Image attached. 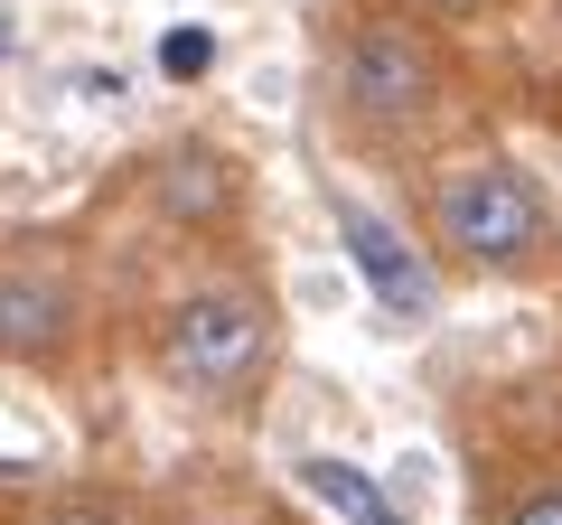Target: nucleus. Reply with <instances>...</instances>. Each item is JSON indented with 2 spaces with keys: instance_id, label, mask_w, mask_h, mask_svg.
I'll return each instance as SVG.
<instances>
[{
  "instance_id": "1",
  "label": "nucleus",
  "mask_w": 562,
  "mask_h": 525,
  "mask_svg": "<svg viewBox=\"0 0 562 525\" xmlns=\"http://www.w3.org/2000/svg\"><path fill=\"white\" fill-rule=\"evenodd\" d=\"M281 366V310L254 282H198L160 320V376L188 404H244Z\"/></svg>"
},
{
  "instance_id": "2",
  "label": "nucleus",
  "mask_w": 562,
  "mask_h": 525,
  "mask_svg": "<svg viewBox=\"0 0 562 525\" xmlns=\"http://www.w3.org/2000/svg\"><path fill=\"white\" fill-rule=\"evenodd\" d=\"M431 235L469 272H535L553 244V198L516 160H460L431 198Z\"/></svg>"
},
{
  "instance_id": "3",
  "label": "nucleus",
  "mask_w": 562,
  "mask_h": 525,
  "mask_svg": "<svg viewBox=\"0 0 562 525\" xmlns=\"http://www.w3.org/2000/svg\"><path fill=\"white\" fill-rule=\"evenodd\" d=\"M338 103L357 132H413L441 103V47L413 20H357L338 47Z\"/></svg>"
},
{
  "instance_id": "4",
  "label": "nucleus",
  "mask_w": 562,
  "mask_h": 525,
  "mask_svg": "<svg viewBox=\"0 0 562 525\" xmlns=\"http://www.w3.org/2000/svg\"><path fill=\"white\" fill-rule=\"evenodd\" d=\"M328 216H338V254L347 272L366 282V301L384 310L394 328H431L441 320V272H431V254H422L413 235H403L394 216H384L375 198H357V188H328Z\"/></svg>"
},
{
  "instance_id": "5",
  "label": "nucleus",
  "mask_w": 562,
  "mask_h": 525,
  "mask_svg": "<svg viewBox=\"0 0 562 525\" xmlns=\"http://www.w3.org/2000/svg\"><path fill=\"white\" fill-rule=\"evenodd\" d=\"M76 347V282L57 262H10L0 272V366H57Z\"/></svg>"
},
{
  "instance_id": "6",
  "label": "nucleus",
  "mask_w": 562,
  "mask_h": 525,
  "mask_svg": "<svg viewBox=\"0 0 562 525\" xmlns=\"http://www.w3.org/2000/svg\"><path fill=\"white\" fill-rule=\"evenodd\" d=\"M150 198H160L169 225H225L244 206V179L216 142H169L160 169H150Z\"/></svg>"
},
{
  "instance_id": "7",
  "label": "nucleus",
  "mask_w": 562,
  "mask_h": 525,
  "mask_svg": "<svg viewBox=\"0 0 562 525\" xmlns=\"http://www.w3.org/2000/svg\"><path fill=\"white\" fill-rule=\"evenodd\" d=\"M281 479L301 488V498H319L338 525H422L413 506H403L394 488L375 479V469H357V460H328V450H291V460H281Z\"/></svg>"
},
{
  "instance_id": "8",
  "label": "nucleus",
  "mask_w": 562,
  "mask_h": 525,
  "mask_svg": "<svg viewBox=\"0 0 562 525\" xmlns=\"http://www.w3.org/2000/svg\"><path fill=\"white\" fill-rule=\"evenodd\" d=\"M225 66V29L216 20H169L160 38H150V76L160 85H206Z\"/></svg>"
},
{
  "instance_id": "9",
  "label": "nucleus",
  "mask_w": 562,
  "mask_h": 525,
  "mask_svg": "<svg viewBox=\"0 0 562 525\" xmlns=\"http://www.w3.org/2000/svg\"><path fill=\"white\" fill-rule=\"evenodd\" d=\"M47 525H140L132 498H113V488H76V498H57V516Z\"/></svg>"
},
{
  "instance_id": "10",
  "label": "nucleus",
  "mask_w": 562,
  "mask_h": 525,
  "mask_svg": "<svg viewBox=\"0 0 562 525\" xmlns=\"http://www.w3.org/2000/svg\"><path fill=\"white\" fill-rule=\"evenodd\" d=\"M66 85H76L85 103H122V94H132V66H103V57H85V66H66Z\"/></svg>"
},
{
  "instance_id": "11",
  "label": "nucleus",
  "mask_w": 562,
  "mask_h": 525,
  "mask_svg": "<svg viewBox=\"0 0 562 525\" xmlns=\"http://www.w3.org/2000/svg\"><path fill=\"white\" fill-rule=\"evenodd\" d=\"M291 301H301V310H347V272H328V262H301V272H291Z\"/></svg>"
},
{
  "instance_id": "12",
  "label": "nucleus",
  "mask_w": 562,
  "mask_h": 525,
  "mask_svg": "<svg viewBox=\"0 0 562 525\" xmlns=\"http://www.w3.org/2000/svg\"><path fill=\"white\" fill-rule=\"evenodd\" d=\"M506 525H562V479H553V488H535V498H525Z\"/></svg>"
},
{
  "instance_id": "13",
  "label": "nucleus",
  "mask_w": 562,
  "mask_h": 525,
  "mask_svg": "<svg viewBox=\"0 0 562 525\" xmlns=\"http://www.w3.org/2000/svg\"><path fill=\"white\" fill-rule=\"evenodd\" d=\"M20 47H29V20H20V0H0V66L20 57Z\"/></svg>"
}]
</instances>
